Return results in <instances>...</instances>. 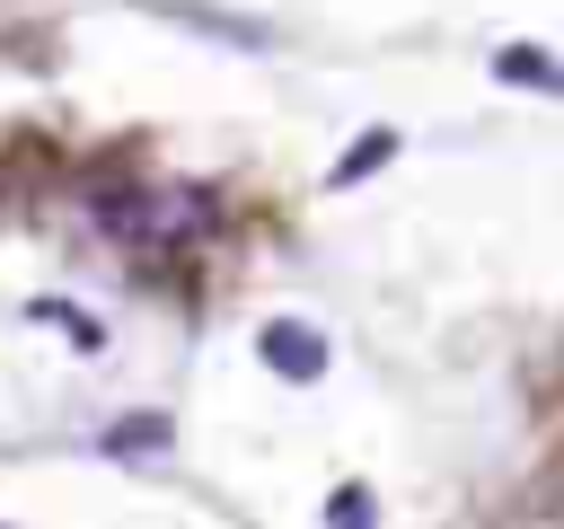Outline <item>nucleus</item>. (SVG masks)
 Listing matches in <instances>:
<instances>
[{"instance_id":"nucleus-5","label":"nucleus","mask_w":564,"mask_h":529,"mask_svg":"<svg viewBox=\"0 0 564 529\" xmlns=\"http://www.w3.org/2000/svg\"><path fill=\"white\" fill-rule=\"evenodd\" d=\"M326 520H335V529H370V494H335Z\"/></svg>"},{"instance_id":"nucleus-2","label":"nucleus","mask_w":564,"mask_h":529,"mask_svg":"<svg viewBox=\"0 0 564 529\" xmlns=\"http://www.w3.org/2000/svg\"><path fill=\"white\" fill-rule=\"evenodd\" d=\"M494 79H502V88H555V97H564V62L538 53V44H502V53H494Z\"/></svg>"},{"instance_id":"nucleus-1","label":"nucleus","mask_w":564,"mask_h":529,"mask_svg":"<svg viewBox=\"0 0 564 529\" xmlns=\"http://www.w3.org/2000/svg\"><path fill=\"white\" fill-rule=\"evenodd\" d=\"M264 361H273L282 379H317V370H326V335L300 326V317H273V326H264Z\"/></svg>"},{"instance_id":"nucleus-4","label":"nucleus","mask_w":564,"mask_h":529,"mask_svg":"<svg viewBox=\"0 0 564 529\" xmlns=\"http://www.w3.org/2000/svg\"><path fill=\"white\" fill-rule=\"evenodd\" d=\"M388 150H397V132H370L361 150H344V159H335V185H352V176H370V168H379Z\"/></svg>"},{"instance_id":"nucleus-3","label":"nucleus","mask_w":564,"mask_h":529,"mask_svg":"<svg viewBox=\"0 0 564 529\" xmlns=\"http://www.w3.org/2000/svg\"><path fill=\"white\" fill-rule=\"evenodd\" d=\"M106 450H115V458H132V450H167V414H141V423H115V432H106Z\"/></svg>"}]
</instances>
